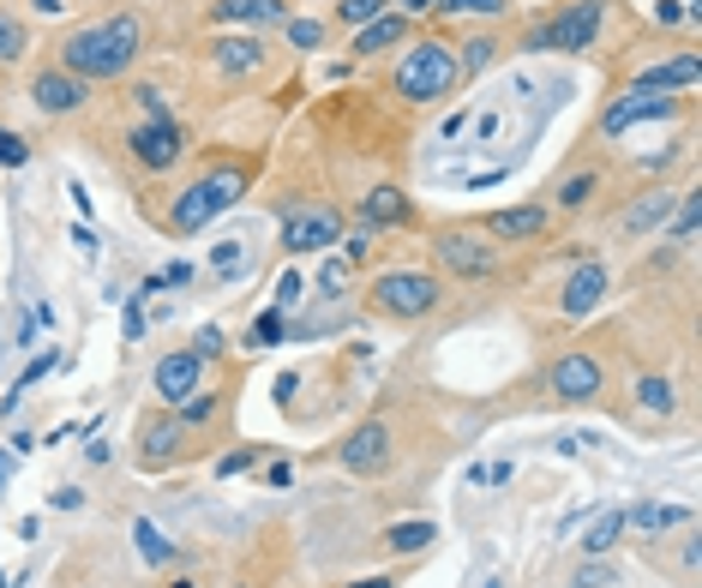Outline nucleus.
<instances>
[{
	"label": "nucleus",
	"instance_id": "obj_44",
	"mask_svg": "<svg viewBox=\"0 0 702 588\" xmlns=\"http://www.w3.org/2000/svg\"><path fill=\"white\" fill-rule=\"evenodd\" d=\"M288 480H295V468H288V463H271V468H264V487H288Z\"/></svg>",
	"mask_w": 702,
	"mask_h": 588
},
{
	"label": "nucleus",
	"instance_id": "obj_34",
	"mask_svg": "<svg viewBox=\"0 0 702 588\" xmlns=\"http://www.w3.org/2000/svg\"><path fill=\"white\" fill-rule=\"evenodd\" d=\"M492 55H499V48H492V36H475V43L456 48V67H463V72H480V67H492Z\"/></svg>",
	"mask_w": 702,
	"mask_h": 588
},
{
	"label": "nucleus",
	"instance_id": "obj_10",
	"mask_svg": "<svg viewBox=\"0 0 702 588\" xmlns=\"http://www.w3.org/2000/svg\"><path fill=\"white\" fill-rule=\"evenodd\" d=\"M150 391L162 396V408H181V403H193V396L204 391V361L193 349H174V354H162L157 361V373H150Z\"/></svg>",
	"mask_w": 702,
	"mask_h": 588
},
{
	"label": "nucleus",
	"instance_id": "obj_30",
	"mask_svg": "<svg viewBox=\"0 0 702 588\" xmlns=\"http://www.w3.org/2000/svg\"><path fill=\"white\" fill-rule=\"evenodd\" d=\"M385 12H390V0H337V19L354 24V31L373 24V19H385Z\"/></svg>",
	"mask_w": 702,
	"mask_h": 588
},
{
	"label": "nucleus",
	"instance_id": "obj_14",
	"mask_svg": "<svg viewBox=\"0 0 702 588\" xmlns=\"http://www.w3.org/2000/svg\"><path fill=\"white\" fill-rule=\"evenodd\" d=\"M84 91H91V84L72 79V72H60V67H48V72H36V79H31V102L43 114H79Z\"/></svg>",
	"mask_w": 702,
	"mask_h": 588
},
{
	"label": "nucleus",
	"instance_id": "obj_47",
	"mask_svg": "<svg viewBox=\"0 0 702 588\" xmlns=\"http://www.w3.org/2000/svg\"><path fill=\"white\" fill-rule=\"evenodd\" d=\"M36 12H67V0H31Z\"/></svg>",
	"mask_w": 702,
	"mask_h": 588
},
{
	"label": "nucleus",
	"instance_id": "obj_23",
	"mask_svg": "<svg viewBox=\"0 0 702 588\" xmlns=\"http://www.w3.org/2000/svg\"><path fill=\"white\" fill-rule=\"evenodd\" d=\"M211 55H216V67H223V72H259L264 67V48L247 43V36H228V43H216Z\"/></svg>",
	"mask_w": 702,
	"mask_h": 588
},
{
	"label": "nucleus",
	"instance_id": "obj_12",
	"mask_svg": "<svg viewBox=\"0 0 702 588\" xmlns=\"http://www.w3.org/2000/svg\"><path fill=\"white\" fill-rule=\"evenodd\" d=\"M607 289H612V271H607L601 259H582L577 271L565 276V289H558V313H565V318L595 313V306L607 301Z\"/></svg>",
	"mask_w": 702,
	"mask_h": 588
},
{
	"label": "nucleus",
	"instance_id": "obj_1",
	"mask_svg": "<svg viewBox=\"0 0 702 588\" xmlns=\"http://www.w3.org/2000/svg\"><path fill=\"white\" fill-rule=\"evenodd\" d=\"M138 55H145V24H138V12H109V19L79 24V31L60 36V72H72V79H84V84L126 79Z\"/></svg>",
	"mask_w": 702,
	"mask_h": 588
},
{
	"label": "nucleus",
	"instance_id": "obj_25",
	"mask_svg": "<svg viewBox=\"0 0 702 588\" xmlns=\"http://www.w3.org/2000/svg\"><path fill=\"white\" fill-rule=\"evenodd\" d=\"M510 0H432L439 19H499Z\"/></svg>",
	"mask_w": 702,
	"mask_h": 588
},
{
	"label": "nucleus",
	"instance_id": "obj_13",
	"mask_svg": "<svg viewBox=\"0 0 702 588\" xmlns=\"http://www.w3.org/2000/svg\"><path fill=\"white\" fill-rule=\"evenodd\" d=\"M672 114H679V102H672V97L631 91V97H619V102H612V109L601 114V133L619 138V133H631V126H643V121H672Z\"/></svg>",
	"mask_w": 702,
	"mask_h": 588
},
{
	"label": "nucleus",
	"instance_id": "obj_6",
	"mask_svg": "<svg viewBox=\"0 0 702 588\" xmlns=\"http://www.w3.org/2000/svg\"><path fill=\"white\" fill-rule=\"evenodd\" d=\"M342 240V211L337 204H288L283 211V252L306 259V252H325Z\"/></svg>",
	"mask_w": 702,
	"mask_h": 588
},
{
	"label": "nucleus",
	"instance_id": "obj_28",
	"mask_svg": "<svg viewBox=\"0 0 702 588\" xmlns=\"http://www.w3.org/2000/svg\"><path fill=\"white\" fill-rule=\"evenodd\" d=\"M432 541V522L427 517H408V522H397V529H390V553H420V546Z\"/></svg>",
	"mask_w": 702,
	"mask_h": 588
},
{
	"label": "nucleus",
	"instance_id": "obj_4",
	"mask_svg": "<svg viewBox=\"0 0 702 588\" xmlns=\"http://www.w3.org/2000/svg\"><path fill=\"white\" fill-rule=\"evenodd\" d=\"M240 193H247V169H216V174H204V181H193L169 211L174 235H199V228H211Z\"/></svg>",
	"mask_w": 702,
	"mask_h": 588
},
{
	"label": "nucleus",
	"instance_id": "obj_43",
	"mask_svg": "<svg viewBox=\"0 0 702 588\" xmlns=\"http://www.w3.org/2000/svg\"><path fill=\"white\" fill-rule=\"evenodd\" d=\"M211 264H216V271H223V276H228V271H247V259H240V247H216V252H211Z\"/></svg>",
	"mask_w": 702,
	"mask_h": 588
},
{
	"label": "nucleus",
	"instance_id": "obj_29",
	"mask_svg": "<svg viewBox=\"0 0 702 588\" xmlns=\"http://www.w3.org/2000/svg\"><path fill=\"white\" fill-rule=\"evenodd\" d=\"M595 193H601V174H570V181L565 186H558V204H565V211H582V204H589Z\"/></svg>",
	"mask_w": 702,
	"mask_h": 588
},
{
	"label": "nucleus",
	"instance_id": "obj_15",
	"mask_svg": "<svg viewBox=\"0 0 702 588\" xmlns=\"http://www.w3.org/2000/svg\"><path fill=\"white\" fill-rule=\"evenodd\" d=\"M186 451V420L174 415V408H162V415L145 420V444H138V456H145V468H162L174 463V456Z\"/></svg>",
	"mask_w": 702,
	"mask_h": 588
},
{
	"label": "nucleus",
	"instance_id": "obj_31",
	"mask_svg": "<svg viewBox=\"0 0 702 588\" xmlns=\"http://www.w3.org/2000/svg\"><path fill=\"white\" fill-rule=\"evenodd\" d=\"M636 403H643L648 415H672V403H679V396H672L667 378H643V385H636Z\"/></svg>",
	"mask_w": 702,
	"mask_h": 588
},
{
	"label": "nucleus",
	"instance_id": "obj_5",
	"mask_svg": "<svg viewBox=\"0 0 702 588\" xmlns=\"http://www.w3.org/2000/svg\"><path fill=\"white\" fill-rule=\"evenodd\" d=\"M432 259H439V271L463 276V283L499 276V247H492L480 228H439V235H432Z\"/></svg>",
	"mask_w": 702,
	"mask_h": 588
},
{
	"label": "nucleus",
	"instance_id": "obj_8",
	"mask_svg": "<svg viewBox=\"0 0 702 588\" xmlns=\"http://www.w3.org/2000/svg\"><path fill=\"white\" fill-rule=\"evenodd\" d=\"M601 12H607V0H577V7H565L546 31H534L529 43L534 48H558V55H582V48L601 36Z\"/></svg>",
	"mask_w": 702,
	"mask_h": 588
},
{
	"label": "nucleus",
	"instance_id": "obj_45",
	"mask_svg": "<svg viewBox=\"0 0 702 588\" xmlns=\"http://www.w3.org/2000/svg\"><path fill=\"white\" fill-rule=\"evenodd\" d=\"M510 475H517V463H492V468H487V487H505Z\"/></svg>",
	"mask_w": 702,
	"mask_h": 588
},
{
	"label": "nucleus",
	"instance_id": "obj_49",
	"mask_svg": "<svg viewBox=\"0 0 702 588\" xmlns=\"http://www.w3.org/2000/svg\"><path fill=\"white\" fill-rule=\"evenodd\" d=\"M12 475V451H0V480H7Z\"/></svg>",
	"mask_w": 702,
	"mask_h": 588
},
{
	"label": "nucleus",
	"instance_id": "obj_50",
	"mask_svg": "<svg viewBox=\"0 0 702 588\" xmlns=\"http://www.w3.org/2000/svg\"><path fill=\"white\" fill-rule=\"evenodd\" d=\"M174 588H193V583H174Z\"/></svg>",
	"mask_w": 702,
	"mask_h": 588
},
{
	"label": "nucleus",
	"instance_id": "obj_11",
	"mask_svg": "<svg viewBox=\"0 0 702 588\" xmlns=\"http://www.w3.org/2000/svg\"><path fill=\"white\" fill-rule=\"evenodd\" d=\"M337 463L349 468V475H385V468H390V427H385V420L354 427L349 439L337 444Z\"/></svg>",
	"mask_w": 702,
	"mask_h": 588
},
{
	"label": "nucleus",
	"instance_id": "obj_27",
	"mask_svg": "<svg viewBox=\"0 0 702 588\" xmlns=\"http://www.w3.org/2000/svg\"><path fill=\"white\" fill-rule=\"evenodd\" d=\"M283 337H288V318L271 306V313H259V318H252V330H247V349H276Z\"/></svg>",
	"mask_w": 702,
	"mask_h": 588
},
{
	"label": "nucleus",
	"instance_id": "obj_42",
	"mask_svg": "<svg viewBox=\"0 0 702 588\" xmlns=\"http://www.w3.org/2000/svg\"><path fill=\"white\" fill-rule=\"evenodd\" d=\"M337 247H349V252H342V264H361L366 252H373V235H349V240H337Z\"/></svg>",
	"mask_w": 702,
	"mask_h": 588
},
{
	"label": "nucleus",
	"instance_id": "obj_39",
	"mask_svg": "<svg viewBox=\"0 0 702 588\" xmlns=\"http://www.w3.org/2000/svg\"><path fill=\"white\" fill-rule=\"evenodd\" d=\"M223 349H228V342H223V330H216V325H204L199 337H193V354H199V361H216Z\"/></svg>",
	"mask_w": 702,
	"mask_h": 588
},
{
	"label": "nucleus",
	"instance_id": "obj_7",
	"mask_svg": "<svg viewBox=\"0 0 702 588\" xmlns=\"http://www.w3.org/2000/svg\"><path fill=\"white\" fill-rule=\"evenodd\" d=\"M126 150H133L138 169L162 174V169H174V162L186 157V126L174 121V114H162V121H145V126H133V133H126Z\"/></svg>",
	"mask_w": 702,
	"mask_h": 588
},
{
	"label": "nucleus",
	"instance_id": "obj_40",
	"mask_svg": "<svg viewBox=\"0 0 702 588\" xmlns=\"http://www.w3.org/2000/svg\"><path fill=\"white\" fill-rule=\"evenodd\" d=\"M121 337L126 342H145V306H138V294H133V306L121 313Z\"/></svg>",
	"mask_w": 702,
	"mask_h": 588
},
{
	"label": "nucleus",
	"instance_id": "obj_51",
	"mask_svg": "<svg viewBox=\"0 0 702 588\" xmlns=\"http://www.w3.org/2000/svg\"><path fill=\"white\" fill-rule=\"evenodd\" d=\"M0 588H7V577H0Z\"/></svg>",
	"mask_w": 702,
	"mask_h": 588
},
{
	"label": "nucleus",
	"instance_id": "obj_9",
	"mask_svg": "<svg viewBox=\"0 0 702 588\" xmlns=\"http://www.w3.org/2000/svg\"><path fill=\"white\" fill-rule=\"evenodd\" d=\"M546 391L558 396V403H595V396L607 391V366L595 361V354L570 349L553 361V373H546Z\"/></svg>",
	"mask_w": 702,
	"mask_h": 588
},
{
	"label": "nucleus",
	"instance_id": "obj_21",
	"mask_svg": "<svg viewBox=\"0 0 702 588\" xmlns=\"http://www.w3.org/2000/svg\"><path fill=\"white\" fill-rule=\"evenodd\" d=\"M672 204H679V193H667V186H660V193H643L631 211H624L619 228H624V235H655V228H667Z\"/></svg>",
	"mask_w": 702,
	"mask_h": 588
},
{
	"label": "nucleus",
	"instance_id": "obj_17",
	"mask_svg": "<svg viewBox=\"0 0 702 588\" xmlns=\"http://www.w3.org/2000/svg\"><path fill=\"white\" fill-rule=\"evenodd\" d=\"M361 223L373 228V235L378 228H403V223H415V204H408L397 186H373V193L361 199Z\"/></svg>",
	"mask_w": 702,
	"mask_h": 588
},
{
	"label": "nucleus",
	"instance_id": "obj_22",
	"mask_svg": "<svg viewBox=\"0 0 702 588\" xmlns=\"http://www.w3.org/2000/svg\"><path fill=\"white\" fill-rule=\"evenodd\" d=\"M397 43H408V19H403V12H385V19H373V24L354 31V55H385V48H397Z\"/></svg>",
	"mask_w": 702,
	"mask_h": 588
},
{
	"label": "nucleus",
	"instance_id": "obj_19",
	"mask_svg": "<svg viewBox=\"0 0 702 588\" xmlns=\"http://www.w3.org/2000/svg\"><path fill=\"white\" fill-rule=\"evenodd\" d=\"M624 529H636V534L691 529V505H660V498H648V505H631V510H624Z\"/></svg>",
	"mask_w": 702,
	"mask_h": 588
},
{
	"label": "nucleus",
	"instance_id": "obj_20",
	"mask_svg": "<svg viewBox=\"0 0 702 588\" xmlns=\"http://www.w3.org/2000/svg\"><path fill=\"white\" fill-rule=\"evenodd\" d=\"M211 19L228 24V31H235V24H288V7L283 0H216Z\"/></svg>",
	"mask_w": 702,
	"mask_h": 588
},
{
	"label": "nucleus",
	"instance_id": "obj_2",
	"mask_svg": "<svg viewBox=\"0 0 702 588\" xmlns=\"http://www.w3.org/2000/svg\"><path fill=\"white\" fill-rule=\"evenodd\" d=\"M456 79H463V67H456V48L439 43V36H420V43L403 48L397 79H390V84H397L403 102H439Z\"/></svg>",
	"mask_w": 702,
	"mask_h": 588
},
{
	"label": "nucleus",
	"instance_id": "obj_36",
	"mask_svg": "<svg viewBox=\"0 0 702 588\" xmlns=\"http://www.w3.org/2000/svg\"><path fill=\"white\" fill-rule=\"evenodd\" d=\"M283 31H288V43H295V48H318V43H325V24H318V19H288Z\"/></svg>",
	"mask_w": 702,
	"mask_h": 588
},
{
	"label": "nucleus",
	"instance_id": "obj_46",
	"mask_svg": "<svg viewBox=\"0 0 702 588\" xmlns=\"http://www.w3.org/2000/svg\"><path fill=\"white\" fill-rule=\"evenodd\" d=\"M403 19H420V12H432V0H397Z\"/></svg>",
	"mask_w": 702,
	"mask_h": 588
},
{
	"label": "nucleus",
	"instance_id": "obj_24",
	"mask_svg": "<svg viewBox=\"0 0 702 588\" xmlns=\"http://www.w3.org/2000/svg\"><path fill=\"white\" fill-rule=\"evenodd\" d=\"M624 534V510L612 505V510H601V517L589 522V534H582V553L589 558H601V553H612V541Z\"/></svg>",
	"mask_w": 702,
	"mask_h": 588
},
{
	"label": "nucleus",
	"instance_id": "obj_48",
	"mask_svg": "<svg viewBox=\"0 0 702 588\" xmlns=\"http://www.w3.org/2000/svg\"><path fill=\"white\" fill-rule=\"evenodd\" d=\"M349 588H390V577H361V583H349Z\"/></svg>",
	"mask_w": 702,
	"mask_h": 588
},
{
	"label": "nucleus",
	"instance_id": "obj_18",
	"mask_svg": "<svg viewBox=\"0 0 702 588\" xmlns=\"http://www.w3.org/2000/svg\"><path fill=\"white\" fill-rule=\"evenodd\" d=\"M697 79H702V60H697V55H679V60H660V67H648L643 79H636V91L672 97V91H691Z\"/></svg>",
	"mask_w": 702,
	"mask_h": 588
},
{
	"label": "nucleus",
	"instance_id": "obj_33",
	"mask_svg": "<svg viewBox=\"0 0 702 588\" xmlns=\"http://www.w3.org/2000/svg\"><path fill=\"white\" fill-rule=\"evenodd\" d=\"M19 55H24V24L12 12H0V67H12Z\"/></svg>",
	"mask_w": 702,
	"mask_h": 588
},
{
	"label": "nucleus",
	"instance_id": "obj_38",
	"mask_svg": "<svg viewBox=\"0 0 702 588\" xmlns=\"http://www.w3.org/2000/svg\"><path fill=\"white\" fill-rule=\"evenodd\" d=\"M174 415H181V420H186V427H204V420H211V415H216V391H199V396H193V403H181V408H174Z\"/></svg>",
	"mask_w": 702,
	"mask_h": 588
},
{
	"label": "nucleus",
	"instance_id": "obj_37",
	"mask_svg": "<svg viewBox=\"0 0 702 588\" xmlns=\"http://www.w3.org/2000/svg\"><path fill=\"white\" fill-rule=\"evenodd\" d=\"M186 283H193V264H186V259H174L169 271H157V276H150V283H145V294H157V289H186Z\"/></svg>",
	"mask_w": 702,
	"mask_h": 588
},
{
	"label": "nucleus",
	"instance_id": "obj_3",
	"mask_svg": "<svg viewBox=\"0 0 702 588\" xmlns=\"http://www.w3.org/2000/svg\"><path fill=\"white\" fill-rule=\"evenodd\" d=\"M366 306L378 318H397V325H415V318H432L444 306V283L432 271H385L366 289Z\"/></svg>",
	"mask_w": 702,
	"mask_h": 588
},
{
	"label": "nucleus",
	"instance_id": "obj_41",
	"mask_svg": "<svg viewBox=\"0 0 702 588\" xmlns=\"http://www.w3.org/2000/svg\"><path fill=\"white\" fill-rule=\"evenodd\" d=\"M247 468H252V451H247V444H240V451H228V456H216V475H247Z\"/></svg>",
	"mask_w": 702,
	"mask_h": 588
},
{
	"label": "nucleus",
	"instance_id": "obj_35",
	"mask_svg": "<svg viewBox=\"0 0 702 588\" xmlns=\"http://www.w3.org/2000/svg\"><path fill=\"white\" fill-rule=\"evenodd\" d=\"M24 162H31V145H24L19 133H7V126H0V169H24Z\"/></svg>",
	"mask_w": 702,
	"mask_h": 588
},
{
	"label": "nucleus",
	"instance_id": "obj_26",
	"mask_svg": "<svg viewBox=\"0 0 702 588\" xmlns=\"http://www.w3.org/2000/svg\"><path fill=\"white\" fill-rule=\"evenodd\" d=\"M133 541H138V553H145V565H169V558H174V546L162 541V529H157V522H145V517L133 522Z\"/></svg>",
	"mask_w": 702,
	"mask_h": 588
},
{
	"label": "nucleus",
	"instance_id": "obj_16",
	"mask_svg": "<svg viewBox=\"0 0 702 588\" xmlns=\"http://www.w3.org/2000/svg\"><path fill=\"white\" fill-rule=\"evenodd\" d=\"M480 235H487V240H541L546 235V211H541V204H510V211L487 216Z\"/></svg>",
	"mask_w": 702,
	"mask_h": 588
},
{
	"label": "nucleus",
	"instance_id": "obj_32",
	"mask_svg": "<svg viewBox=\"0 0 702 588\" xmlns=\"http://www.w3.org/2000/svg\"><path fill=\"white\" fill-rule=\"evenodd\" d=\"M619 583V565H612V558L601 553V558H589V565L577 570V577H570V588H612Z\"/></svg>",
	"mask_w": 702,
	"mask_h": 588
}]
</instances>
